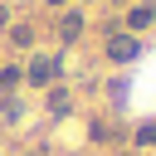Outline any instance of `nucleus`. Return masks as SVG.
I'll return each instance as SVG.
<instances>
[{
	"label": "nucleus",
	"instance_id": "nucleus-1",
	"mask_svg": "<svg viewBox=\"0 0 156 156\" xmlns=\"http://www.w3.org/2000/svg\"><path fill=\"white\" fill-rule=\"evenodd\" d=\"M107 58H117V63L136 58V39H132V34H112V39H107Z\"/></svg>",
	"mask_w": 156,
	"mask_h": 156
},
{
	"label": "nucleus",
	"instance_id": "nucleus-2",
	"mask_svg": "<svg viewBox=\"0 0 156 156\" xmlns=\"http://www.w3.org/2000/svg\"><path fill=\"white\" fill-rule=\"evenodd\" d=\"M54 73H58L54 58H34V63H29V83H54Z\"/></svg>",
	"mask_w": 156,
	"mask_h": 156
},
{
	"label": "nucleus",
	"instance_id": "nucleus-3",
	"mask_svg": "<svg viewBox=\"0 0 156 156\" xmlns=\"http://www.w3.org/2000/svg\"><path fill=\"white\" fill-rule=\"evenodd\" d=\"M146 24H151V10H146V5H141V10H132V15H127V29H146Z\"/></svg>",
	"mask_w": 156,
	"mask_h": 156
},
{
	"label": "nucleus",
	"instance_id": "nucleus-4",
	"mask_svg": "<svg viewBox=\"0 0 156 156\" xmlns=\"http://www.w3.org/2000/svg\"><path fill=\"white\" fill-rule=\"evenodd\" d=\"M78 34H83V20H78V15H63V39H68V44H73V39H78Z\"/></svg>",
	"mask_w": 156,
	"mask_h": 156
},
{
	"label": "nucleus",
	"instance_id": "nucleus-5",
	"mask_svg": "<svg viewBox=\"0 0 156 156\" xmlns=\"http://www.w3.org/2000/svg\"><path fill=\"white\" fill-rule=\"evenodd\" d=\"M49 107L63 117V112H68V93H63V88H54V93H49Z\"/></svg>",
	"mask_w": 156,
	"mask_h": 156
},
{
	"label": "nucleus",
	"instance_id": "nucleus-6",
	"mask_svg": "<svg viewBox=\"0 0 156 156\" xmlns=\"http://www.w3.org/2000/svg\"><path fill=\"white\" fill-rule=\"evenodd\" d=\"M10 39H15V44H34V29H29V24H15Z\"/></svg>",
	"mask_w": 156,
	"mask_h": 156
},
{
	"label": "nucleus",
	"instance_id": "nucleus-7",
	"mask_svg": "<svg viewBox=\"0 0 156 156\" xmlns=\"http://www.w3.org/2000/svg\"><path fill=\"white\" fill-rule=\"evenodd\" d=\"M20 83V68H0V88H15Z\"/></svg>",
	"mask_w": 156,
	"mask_h": 156
},
{
	"label": "nucleus",
	"instance_id": "nucleus-8",
	"mask_svg": "<svg viewBox=\"0 0 156 156\" xmlns=\"http://www.w3.org/2000/svg\"><path fill=\"white\" fill-rule=\"evenodd\" d=\"M136 141H156V122H151V127H141V132H136Z\"/></svg>",
	"mask_w": 156,
	"mask_h": 156
},
{
	"label": "nucleus",
	"instance_id": "nucleus-9",
	"mask_svg": "<svg viewBox=\"0 0 156 156\" xmlns=\"http://www.w3.org/2000/svg\"><path fill=\"white\" fill-rule=\"evenodd\" d=\"M0 112H5V98H0Z\"/></svg>",
	"mask_w": 156,
	"mask_h": 156
}]
</instances>
